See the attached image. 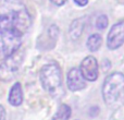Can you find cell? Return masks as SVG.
I'll use <instances>...</instances> for the list:
<instances>
[{"mask_svg": "<svg viewBox=\"0 0 124 120\" xmlns=\"http://www.w3.org/2000/svg\"><path fill=\"white\" fill-rule=\"evenodd\" d=\"M7 118V112H6V109L2 105H0V120H6Z\"/></svg>", "mask_w": 124, "mask_h": 120, "instance_id": "obj_13", "label": "cell"}, {"mask_svg": "<svg viewBox=\"0 0 124 120\" xmlns=\"http://www.w3.org/2000/svg\"><path fill=\"white\" fill-rule=\"evenodd\" d=\"M31 17L25 6L12 0L0 11V60H4L20 49L24 34L31 25Z\"/></svg>", "mask_w": 124, "mask_h": 120, "instance_id": "obj_1", "label": "cell"}, {"mask_svg": "<svg viewBox=\"0 0 124 120\" xmlns=\"http://www.w3.org/2000/svg\"><path fill=\"white\" fill-rule=\"evenodd\" d=\"M74 2L79 7H85L88 3V0H74Z\"/></svg>", "mask_w": 124, "mask_h": 120, "instance_id": "obj_14", "label": "cell"}, {"mask_svg": "<svg viewBox=\"0 0 124 120\" xmlns=\"http://www.w3.org/2000/svg\"><path fill=\"white\" fill-rule=\"evenodd\" d=\"M103 101L107 105L113 106L124 98V74L114 72L105 80L102 85Z\"/></svg>", "mask_w": 124, "mask_h": 120, "instance_id": "obj_2", "label": "cell"}, {"mask_svg": "<svg viewBox=\"0 0 124 120\" xmlns=\"http://www.w3.org/2000/svg\"><path fill=\"white\" fill-rule=\"evenodd\" d=\"M84 30V22L82 19H77L73 21L70 26V36L72 39H77L82 35Z\"/></svg>", "mask_w": 124, "mask_h": 120, "instance_id": "obj_9", "label": "cell"}, {"mask_svg": "<svg viewBox=\"0 0 124 120\" xmlns=\"http://www.w3.org/2000/svg\"><path fill=\"white\" fill-rule=\"evenodd\" d=\"M79 71H81V74L83 75V77L85 80L96 81L99 73V67L96 58L93 56H87L82 61Z\"/></svg>", "mask_w": 124, "mask_h": 120, "instance_id": "obj_6", "label": "cell"}, {"mask_svg": "<svg viewBox=\"0 0 124 120\" xmlns=\"http://www.w3.org/2000/svg\"><path fill=\"white\" fill-rule=\"evenodd\" d=\"M124 44V21H120L111 27L107 36V46L109 49H118Z\"/></svg>", "mask_w": 124, "mask_h": 120, "instance_id": "obj_5", "label": "cell"}, {"mask_svg": "<svg viewBox=\"0 0 124 120\" xmlns=\"http://www.w3.org/2000/svg\"><path fill=\"white\" fill-rule=\"evenodd\" d=\"M50 1L52 2L54 4H56V6H63L64 3H65V1L66 0H50Z\"/></svg>", "mask_w": 124, "mask_h": 120, "instance_id": "obj_15", "label": "cell"}, {"mask_svg": "<svg viewBox=\"0 0 124 120\" xmlns=\"http://www.w3.org/2000/svg\"><path fill=\"white\" fill-rule=\"evenodd\" d=\"M22 61H23V51L17 50L12 56L4 59V61L0 66V79L2 80H10L12 79L13 74L20 68Z\"/></svg>", "mask_w": 124, "mask_h": 120, "instance_id": "obj_4", "label": "cell"}, {"mask_svg": "<svg viewBox=\"0 0 124 120\" xmlns=\"http://www.w3.org/2000/svg\"><path fill=\"white\" fill-rule=\"evenodd\" d=\"M8 102L12 106H20L23 103V92H22L21 83L16 82L15 84H13L9 93Z\"/></svg>", "mask_w": 124, "mask_h": 120, "instance_id": "obj_8", "label": "cell"}, {"mask_svg": "<svg viewBox=\"0 0 124 120\" xmlns=\"http://www.w3.org/2000/svg\"><path fill=\"white\" fill-rule=\"evenodd\" d=\"M108 26V17L106 14H101L97 17L96 21V27L99 30H105Z\"/></svg>", "mask_w": 124, "mask_h": 120, "instance_id": "obj_12", "label": "cell"}, {"mask_svg": "<svg viewBox=\"0 0 124 120\" xmlns=\"http://www.w3.org/2000/svg\"><path fill=\"white\" fill-rule=\"evenodd\" d=\"M101 43H102V38L99 34H93L88 37L87 41V48L90 51H97L100 48Z\"/></svg>", "mask_w": 124, "mask_h": 120, "instance_id": "obj_11", "label": "cell"}, {"mask_svg": "<svg viewBox=\"0 0 124 120\" xmlns=\"http://www.w3.org/2000/svg\"><path fill=\"white\" fill-rule=\"evenodd\" d=\"M40 82L45 91L50 95H57L61 88L62 77L58 64L49 63L43 67L40 71Z\"/></svg>", "mask_w": 124, "mask_h": 120, "instance_id": "obj_3", "label": "cell"}, {"mask_svg": "<svg viewBox=\"0 0 124 120\" xmlns=\"http://www.w3.org/2000/svg\"><path fill=\"white\" fill-rule=\"evenodd\" d=\"M71 117V107L66 104H62L54 114L52 120H69Z\"/></svg>", "mask_w": 124, "mask_h": 120, "instance_id": "obj_10", "label": "cell"}, {"mask_svg": "<svg viewBox=\"0 0 124 120\" xmlns=\"http://www.w3.org/2000/svg\"><path fill=\"white\" fill-rule=\"evenodd\" d=\"M66 84H68L69 90L72 92H77V91H81L86 87L85 79L81 74V71L76 68H73L69 71Z\"/></svg>", "mask_w": 124, "mask_h": 120, "instance_id": "obj_7", "label": "cell"}]
</instances>
